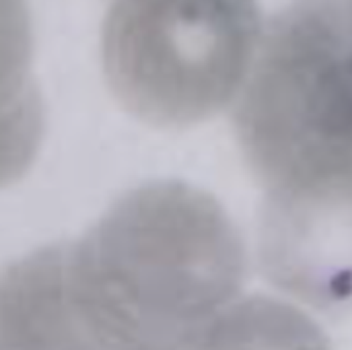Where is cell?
Masks as SVG:
<instances>
[{
	"instance_id": "obj_1",
	"label": "cell",
	"mask_w": 352,
	"mask_h": 350,
	"mask_svg": "<svg viewBox=\"0 0 352 350\" xmlns=\"http://www.w3.org/2000/svg\"><path fill=\"white\" fill-rule=\"evenodd\" d=\"M245 248L206 192L151 182L76 243L21 260L33 347L177 349L221 336L245 281Z\"/></svg>"
},
{
	"instance_id": "obj_2",
	"label": "cell",
	"mask_w": 352,
	"mask_h": 350,
	"mask_svg": "<svg viewBox=\"0 0 352 350\" xmlns=\"http://www.w3.org/2000/svg\"><path fill=\"white\" fill-rule=\"evenodd\" d=\"M266 190L352 175V19L346 0H291L264 29L235 116Z\"/></svg>"
},
{
	"instance_id": "obj_3",
	"label": "cell",
	"mask_w": 352,
	"mask_h": 350,
	"mask_svg": "<svg viewBox=\"0 0 352 350\" xmlns=\"http://www.w3.org/2000/svg\"><path fill=\"white\" fill-rule=\"evenodd\" d=\"M262 35L258 0H111L103 74L122 107L142 122L192 126L239 95Z\"/></svg>"
},
{
	"instance_id": "obj_4",
	"label": "cell",
	"mask_w": 352,
	"mask_h": 350,
	"mask_svg": "<svg viewBox=\"0 0 352 350\" xmlns=\"http://www.w3.org/2000/svg\"><path fill=\"white\" fill-rule=\"evenodd\" d=\"M260 256L293 297L324 311L352 307V175L268 190Z\"/></svg>"
},
{
	"instance_id": "obj_5",
	"label": "cell",
	"mask_w": 352,
	"mask_h": 350,
	"mask_svg": "<svg viewBox=\"0 0 352 350\" xmlns=\"http://www.w3.org/2000/svg\"><path fill=\"white\" fill-rule=\"evenodd\" d=\"M31 54L25 0H0V173L29 159L43 140L45 113L31 76Z\"/></svg>"
},
{
	"instance_id": "obj_6",
	"label": "cell",
	"mask_w": 352,
	"mask_h": 350,
	"mask_svg": "<svg viewBox=\"0 0 352 350\" xmlns=\"http://www.w3.org/2000/svg\"><path fill=\"white\" fill-rule=\"evenodd\" d=\"M346 4H349V12H351V19H352V0H346Z\"/></svg>"
}]
</instances>
